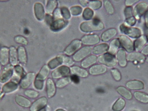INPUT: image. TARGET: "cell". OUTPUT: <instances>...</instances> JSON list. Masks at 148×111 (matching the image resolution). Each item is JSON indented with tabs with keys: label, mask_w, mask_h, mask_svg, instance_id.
<instances>
[{
	"label": "cell",
	"mask_w": 148,
	"mask_h": 111,
	"mask_svg": "<svg viewBox=\"0 0 148 111\" xmlns=\"http://www.w3.org/2000/svg\"><path fill=\"white\" fill-rule=\"evenodd\" d=\"M104 29V25L99 19L96 18L81 24L80 29L83 32H91L101 31Z\"/></svg>",
	"instance_id": "obj_1"
},
{
	"label": "cell",
	"mask_w": 148,
	"mask_h": 111,
	"mask_svg": "<svg viewBox=\"0 0 148 111\" xmlns=\"http://www.w3.org/2000/svg\"><path fill=\"white\" fill-rule=\"evenodd\" d=\"M119 29L121 32L125 34V35L131 38L137 39L142 36L141 30L138 28L127 26L125 23L120 26Z\"/></svg>",
	"instance_id": "obj_2"
},
{
	"label": "cell",
	"mask_w": 148,
	"mask_h": 111,
	"mask_svg": "<svg viewBox=\"0 0 148 111\" xmlns=\"http://www.w3.org/2000/svg\"><path fill=\"white\" fill-rule=\"evenodd\" d=\"M98 61L105 66L113 68L117 65V58L115 56L108 52L100 55L98 57Z\"/></svg>",
	"instance_id": "obj_3"
},
{
	"label": "cell",
	"mask_w": 148,
	"mask_h": 111,
	"mask_svg": "<svg viewBox=\"0 0 148 111\" xmlns=\"http://www.w3.org/2000/svg\"><path fill=\"white\" fill-rule=\"evenodd\" d=\"M92 48L89 46H85L79 50L73 56V59L75 61H80L88 57L92 52Z\"/></svg>",
	"instance_id": "obj_4"
},
{
	"label": "cell",
	"mask_w": 148,
	"mask_h": 111,
	"mask_svg": "<svg viewBox=\"0 0 148 111\" xmlns=\"http://www.w3.org/2000/svg\"><path fill=\"white\" fill-rule=\"evenodd\" d=\"M119 40L121 46L127 52H133L134 51V42L128 37L125 35L119 37Z\"/></svg>",
	"instance_id": "obj_5"
},
{
	"label": "cell",
	"mask_w": 148,
	"mask_h": 111,
	"mask_svg": "<svg viewBox=\"0 0 148 111\" xmlns=\"http://www.w3.org/2000/svg\"><path fill=\"white\" fill-rule=\"evenodd\" d=\"M81 41L78 39L73 40L70 44L66 48L64 53L66 55L71 56L76 53L82 46Z\"/></svg>",
	"instance_id": "obj_6"
},
{
	"label": "cell",
	"mask_w": 148,
	"mask_h": 111,
	"mask_svg": "<svg viewBox=\"0 0 148 111\" xmlns=\"http://www.w3.org/2000/svg\"><path fill=\"white\" fill-rule=\"evenodd\" d=\"M70 68L65 65L59 67L51 73L52 78L59 79L69 75L70 73Z\"/></svg>",
	"instance_id": "obj_7"
},
{
	"label": "cell",
	"mask_w": 148,
	"mask_h": 111,
	"mask_svg": "<svg viewBox=\"0 0 148 111\" xmlns=\"http://www.w3.org/2000/svg\"><path fill=\"white\" fill-rule=\"evenodd\" d=\"M148 9V4L145 2H140L138 3L133 9L134 17L138 19L145 14Z\"/></svg>",
	"instance_id": "obj_8"
},
{
	"label": "cell",
	"mask_w": 148,
	"mask_h": 111,
	"mask_svg": "<svg viewBox=\"0 0 148 111\" xmlns=\"http://www.w3.org/2000/svg\"><path fill=\"white\" fill-rule=\"evenodd\" d=\"M81 41L84 45L93 46L99 43L100 38L97 34H89L83 36Z\"/></svg>",
	"instance_id": "obj_9"
},
{
	"label": "cell",
	"mask_w": 148,
	"mask_h": 111,
	"mask_svg": "<svg viewBox=\"0 0 148 111\" xmlns=\"http://www.w3.org/2000/svg\"><path fill=\"white\" fill-rule=\"evenodd\" d=\"M48 103V100L46 97H42L34 102L32 105L30 111H39L43 109Z\"/></svg>",
	"instance_id": "obj_10"
},
{
	"label": "cell",
	"mask_w": 148,
	"mask_h": 111,
	"mask_svg": "<svg viewBox=\"0 0 148 111\" xmlns=\"http://www.w3.org/2000/svg\"><path fill=\"white\" fill-rule=\"evenodd\" d=\"M68 24V21H67L61 18L54 20L50 26V28L52 31L58 32L64 29Z\"/></svg>",
	"instance_id": "obj_11"
},
{
	"label": "cell",
	"mask_w": 148,
	"mask_h": 111,
	"mask_svg": "<svg viewBox=\"0 0 148 111\" xmlns=\"http://www.w3.org/2000/svg\"><path fill=\"white\" fill-rule=\"evenodd\" d=\"M145 56L141 52H133L127 55V61L136 62L139 63H143L145 60Z\"/></svg>",
	"instance_id": "obj_12"
},
{
	"label": "cell",
	"mask_w": 148,
	"mask_h": 111,
	"mask_svg": "<svg viewBox=\"0 0 148 111\" xmlns=\"http://www.w3.org/2000/svg\"><path fill=\"white\" fill-rule=\"evenodd\" d=\"M35 78V74L34 72H29L22 79L20 85L22 88H28L32 83Z\"/></svg>",
	"instance_id": "obj_13"
},
{
	"label": "cell",
	"mask_w": 148,
	"mask_h": 111,
	"mask_svg": "<svg viewBox=\"0 0 148 111\" xmlns=\"http://www.w3.org/2000/svg\"><path fill=\"white\" fill-rule=\"evenodd\" d=\"M107 70V68L103 65H95L90 67L89 72L90 75L97 76L105 73Z\"/></svg>",
	"instance_id": "obj_14"
},
{
	"label": "cell",
	"mask_w": 148,
	"mask_h": 111,
	"mask_svg": "<svg viewBox=\"0 0 148 111\" xmlns=\"http://www.w3.org/2000/svg\"><path fill=\"white\" fill-rule=\"evenodd\" d=\"M35 15L37 20L41 21L45 17V11L42 4L39 2L35 3L34 7Z\"/></svg>",
	"instance_id": "obj_15"
},
{
	"label": "cell",
	"mask_w": 148,
	"mask_h": 111,
	"mask_svg": "<svg viewBox=\"0 0 148 111\" xmlns=\"http://www.w3.org/2000/svg\"><path fill=\"white\" fill-rule=\"evenodd\" d=\"M117 61L119 66L125 67L127 64V55L124 49H120L117 53Z\"/></svg>",
	"instance_id": "obj_16"
},
{
	"label": "cell",
	"mask_w": 148,
	"mask_h": 111,
	"mask_svg": "<svg viewBox=\"0 0 148 111\" xmlns=\"http://www.w3.org/2000/svg\"><path fill=\"white\" fill-rule=\"evenodd\" d=\"M146 36L142 35L137 38L134 42V50L138 52L142 50L147 42Z\"/></svg>",
	"instance_id": "obj_17"
},
{
	"label": "cell",
	"mask_w": 148,
	"mask_h": 111,
	"mask_svg": "<svg viewBox=\"0 0 148 111\" xmlns=\"http://www.w3.org/2000/svg\"><path fill=\"white\" fill-rule=\"evenodd\" d=\"M126 86L129 89L133 90H142L145 87L143 83L139 80H132L127 82Z\"/></svg>",
	"instance_id": "obj_18"
},
{
	"label": "cell",
	"mask_w": 148,
	"mask_h": 111,
	"mask_svg": "<svg viewBox=\"0 0 148 111\" xmlns=\"http://www.w3.org/2000/svg\"><path fill=\"white\" fill-rule=\"evenodd\" d=\"M117 31L114 28H111L105 31L101 36V38L104 42H107L117 35Z\"/></svg>",
	"instance_id": "obj_19"
},
{
	"label": "cell",
	"mask_w": 148,
	"mask_h": 111,
	"mask_svg": "<svg viewBox=\"0 0 148 111\" xmlns=\"http://www.w3.org/2000/svg\"><path fill=\"white\" fill-rule=\"evenodd\" d=\"M46 89L47 93L49 98H51L55 95L56 86L53 80L51 78H49L47 81Z\"/></svg>",
	"instance_id": "obj_20"
},
{
	"label": "cell",
	"mask_w": 148,
	"mask_h": 111,
	"mask_svg": "<svg viewBox=\"0 0 148 111\" xmlns=\"http://www.w3.org/2000/svg\"><path fill=\"white\" fill-rule=\"evenodd\" d=\"M70 71L73 75H76L83 78L87 77L88 76V72L86 70L77 66L71 67L70 68Z\"/></svg>",
	"instance_id": "obj_21"
},
{
	"label": "cell",
	"mask_w": 148,
	"mask_h": 111,
	"mask_svg": "<svg viewBox=\"0 0 148 111\" xmlns=\"http://www.w3.org/2000/svg\"><path fill=\"white\" fill-rule=\"evenodd\" d=\"M109 49V46L106 43L99 44L92 48V52L95 55H103L106 53Z\"/></svg>",
	"instance_id": "obj_22"
},
{
	"label": "cell",
	"mask_w": 148,
	"mask_h": 111,
	"mask_svg": "<svg viewBox=\"0 0 148 111\" xmlns=\"http://www.w3.org/2000/svg\"><path fill=\"white\" fill-rule=\"evenodd\" d=\"M98 57L95 55H90L84 59L81 62V66L84 68H87L97 62Z\"/></svg>",
	"instance_id": "obj_23"
},
{
	"label": "cell",
	"mask_w": 148,
	"mask_h": 111,
	"mask_svg": "<svg viewBox=\"0 0 148 111\" xmlns=\"http://www.w3.org/2000/svg\"><path fill=\"white\" fill-rule=\"evenodd\" d=\"M50 68L47 65H45L40 70L38 74L36 77V80L43 81L46 79L49 74Z\"/></svg>",
	"instance_id": "obj_24"
},
{
	"label": "cell",
	"mask_w": 148,
	"mask_h": 111,
	"mask_svg": "<svg viewBox=\"0 0 148 111\" xmlns=\"http://www.w3.org/2000/svg\"><path fill=\"white\" fill-rule=\"evenodd\" d=\"M120 43L118 39H114L110 42L109 46L108 53L114 55L117 53L120 46Z\"/></svg>",
	"instance_id": "obj_25"
},
{
	"label": "cell",
	"mask_w": 148,
	"mask_h": 111,
	"mask_svg": "<svg viewBox=\"0 0 148 111\" xmlns=\"http://www.w3.org/2000/svg\"><path fill=\"white\" fill-rule=\"evenodd\" d=\"M63 63V58L61 55H60L50 60L48 63V66L50 69H54L58 67Z\"/></svg>",
	"instance_id": "obj_26"
},
{
	"label": "cell",
	"mask_w": 148,
	"mask_h": 111,
	"mask_svg": "<svg viewBox=\"0 0 148 111\" xmlns=\"http://www.w3.org/2000/svg\"><path fill=\"white\" fill-rule=\"evenodd\" d=\"M9 50L7 48H1L0 51V62L3 65H5L9 61Z\"/></svg>",
	"instance_id": "obj_27"
},
{
	"label": "cell",
	"mask_w": 148,
	"mask_h": 111,
	"mask_svg": "<svg viewBox=\"0 0 148 111\" xmlns=\"http://www.w3.org/2000/svg\"><path fill=\"white\" fill-rule=\"evenodd\" d=\"M15 101L18 105L23 107H29L31 105L30 101L29 99L21 95L16 96Z\"/></svg>",
	"instance_id": "obj_28"
},
{
	"label": "cell",
	"mask_w": 148,
	"mask_h": 111,
	"mask_svg": "<svg viewBox=\"0 0 148 111\" xmlns=\"http://www.w3.org/2000/svg\"><path fill=\"white\" fill-rule=\"evenodd\" d=\"M17 55L18 59L21 63L22 64H26L27 62V56L25 49L23 46L19 47L17 50Z\"/></svg>",
	"instance_id": "obj_29"
},
{
	"label": "cell",
	"mask_w": 148,
	"mask_h": 111,
	"mask_svg": "<svg viewBox=\"0 0 148 111\" xmlns=\"http://www.w3.org/2000/svg\"><path fill=\"white\" fill-rule=\"evenodd\" d=\"M18 88L17 83L13 81L9 82L3 86L2 91L4 93H10L15 91Z\"/></svg>",
	"instance_id": "obj_30"
},
{
	"label": "cell",
	"mask_w": 148,
	"mask_h": 111,
	"mask_svg": "<svg viewBox=\"0 0 148 111\" xmlns=\"http://www.w3.org/2000/svg\"><path fill=\"white\" fill-rule=\"evenodd\" d=\"M117 91L118 93L127 100H131L133 97V95L131 92L124 87L119 86L117 88Z\"/></svg>",
	"instance_id": "obj_31"
},
{
	"label": "cell",
	"mask_w": 148,
	"mask_h": 111,
	"mask_svg": "<svg viewBox=\"0 0 148 111\" xmlns=\"http://www.w3.org/2000/svg\"><path fill=\"white\" fill-rule=\"evenodd\" d=\"M58 6V1L56 0H50L47 1L46 6V11L47 14H51L55 10Z\"/></svg>",
	"instance_id": "obj_32"
},
{
	"label": "cell",
	"mask_w": 148,
	"mask_h": 111,
	"mask_svg": "<svg viewBox=\"0 0 148 111\" xmlns=\"http://www.w3.org/2000/svg\"><path fill=\"white\" fill-rule=\"evenodd\" d=\"M134 97L135 99L144 103H148V95L144 92H135L134 93Z\"/></svg>",
	"instance_id": "obj_33"
},
{
	"label": "cell",
	"mask_w": 148,
	"mask_h": 111,
	"mask_svg": "<svg viewBox=\"0 0 148 111\" xmlns=\"http://www.w3.org/2000/svg\"><path fill=\"white\" fill-rule=\"evenodd\" d=\"M17 51L15 48L11 47L10 48V62L13 65H15L17 64Z\"/></svg>",
	"instance_id": "obj_34"
},
{
	"label": "cell",
	"mask_w": 148,
	"mask_h": 111,
	"mask_svg": "<svg viewBox=\"0 0 148 111\" xmlns=\"http://www.w3.org/2000/svg\"><path fill=\"white\" fill-rule=\"evenodd\" d=\"M125 105V101L123 98H119L113 105L112 110L114 111H121L124 108Z\"/></svg>",
	"instance_id": "obj_35"
},
{
	"label": "cell",
	"mask_w": 148,
	"mask_h": 111,
	"mask_svg": "<svg viewBox=\"0 0 148 111\" xmlns=\"http://www.w3.org/2000/svg\"><path fill=\"white\" fill-rule=\"evenodd\" d=\"M71 82V77H66L60 79L56 82V86L58 88H63L64 87L66 86Z\"/></svg>",
	"instance_id": "obj_36"
},
{
	"label": "cell",
	"mask_w": 148,
	"mask_h": 111,
	"mask_svg": "<svg viewBox=\"0 0 148 111\" xmlns=\"http://www.w3.org/2000/svg\"><path fill=\"white\" fill-rule=\"evenodd\" d=\"M94 12L89 8H86L83 12V17L84 20L90 21L93 18Z\"/></svg>",
	"instance_id": "obj_37"
},
{
	"label": "cell",
	"mask_w": 148,
	"mask_h": 111,
	"mask_svg": "<svg viewBox=\"0 0 148 111\" xmlns=\"http://www.w3.org/2000/svg\"><path fill=\"white\" fill-rule=\"evenodd\" d=\"M12 73H13V71L12 69H9L8 70L6 71L1 76L0 82L3 83L9 81L12 76Z\"/></svg>",
	"instance_id": "obj_38"
},
{
	"label": "cell",
	"mask_w": 148,
	"mask_h": 111,
	"mask_svg": "<svg viewBox=\"0 0 148 111\" xmlns=\"http://www.w3.org/2000/svg\"><path fill=\"white\" fill-rule=\"evenodd\" d=\"M104 6L107 13L109 14H113L114 12V9L112 3L108 0L104 1Z\"/></svg>",
	"instance_id": "obj_39"
},
{
	"label": "cell",
	"mask_w": 148,
	"mask_h": 111,
	"mask_svg": "<svg viewBox=\"0 0 148 111\" xmlns=\"http://www.w3.org/2000/svg\"><path fill=\"white\" fill-rule=\"evenodd\" d=\"M88 4L91 10H98L102 6V2L101 1H89Z\"/></svg>",
	"instance_id": "obj_40"
},
{
	"label": "cell",
	"mask_w": 148,
	"mask_h": 111,
	"mask_svg": "<svg viewBox=\"0 0 148 111\" xmlns=\"http://www.w3.org/2000/svg\"><path fill=\"white\" fill-rule=\"evenodd\" d=\"M63 58V64L66 66H71L75 64L73 59L71 58L67 55H61Z\"/></svg>",
	"instance_id": "obj_41"
},
{
	"label": "cell",
	"mask_w": 148,
	"mask_h": 111,
	"mask_svg": "<svg viewBox=\"0 0 148 111\" xmlns=\"http://www.w3.org/2000/svg\"><path fill=\"white\" fill-rule=\"evenodd\" d=\"M70 12L71 14L75 16H79L82 13L83 9L80 6H74L70 8Z\"/></svg>",
	"instance_id": "obj_42"
},
{
	"label": "cell",
	"mask_w": 148,
	"mask_h": 111,
	"mask_svg": "<svg viewBox=\"0 0 148 111\" xmlns=\"http://www.w3.org/2000/svg\"><path fill=\"white\" fill-rule=\"evenodd\" d=\"M60 11H61V15L62 17L65 19L66 20H68L70 19L71 17L70 11L66 7H62L60 8Z\"/></svg>",
	"instance_id": "obj_43"
},
{
	"label": "cell",
	"mask_w": 148,
	"mask_h": 111,
	"mask_svg": "<svg viewBox=\"0 0 148 111\" xmlns=\"http://www.w3.org/2000/svg\"><path fill=\"white\" fill-rule=\"evenodd\" d=\"M124 14L125 19L130 18L133 15V9L132 6H126L124 10Z\"/></svg>",
	"instance_id": "obj_44"
},
{
	"label": "cell",
	"mask_w": 148,
	"mask_h": 111,
	"mask_svg": "<svg viewBox=\"0 0 148 111\" xmlns=\"http://www.w3.org/2000/svg\"><path fill=\"white\" fill-rule=\"evenodd\" d=\"M25 94L26 96L32 98H36L39 95V92L36 91L35 90H31V89L26 90L25 92Z\"/></svg>",
	"instance_id": "obj_45"
},
{
	"label": "cell",
	"mask_w": 148,
	"mask_h": 111,
	"mask_svg": "<svg viewBox=\"0 0 148 111\" xmlns=\"http://www.w3.org/2000/svg\"><path fill=\"white\" fill-rule=\"evenodd\" d=\"M111 73L113 78L116 81H120L121 79V74L118 69L113 68L111 70Z\"/></svg>",
	"instance_id": "obj_46"
},
{
	"label": "cell",
	"mask_w": 148,
	"mask_h": 111,
	"mask_svg": "<svg viewBox=\"0 0 148 111\" xmlns=\"http://www.w3.org/2000/svg\"><path fill=\"white\" fill-rule=\"evenodd\" d=\"M136 21H137V19L134 17L133 16L125 19V24L130 26L133 27L135 25Z\"/></svg>",
	"instance_id": "obj_47"
},
{
	"label": "cell",
	"mask_w": 148,
	"mask_h": 111,
	"mask_svg": "<svg viewBox=\"0 0 148 111\" xmlns=\"http://www.w3.org/2000/svg\"><path fill=\"white\" fill-rule=\"evenodd\" d=\"M14 40L16 42L19 43V44H22V45H27L28 43V41L25 38L23 37L20 36L16 37H15Z\"/></svg>",
	"instance_id": "obj_48"
},
{
	"label": "cell",
	"mask_w": 148,
	"mask_h": 111,
	"mask_svg": "<svg viewBox=\"0 0 148 111\" xmlns=\"http://www.w3.org/2000/svg\"><path fill=\"white\" fill-rule=\"evenodd\" d=\"M34 87L36 89L38 90H42L44 87V81H40V80H36L34 81Z\"/></svg>",
	"instance_id": "obj_49"
},
{
	"label": "cell",
	"mask_w": 148,
	"mask_h": 111,
	"mask_svg": "<svg viewBox=\"0 0 148 111\" xmlns=\"http://www.w3.org/2000/svg\"><path fill=\"white\" fill-rule=\"evenodd\" d=\"M45 21L46 23L49 26H50L52 24V22L54 21V19L52 16L51 15L49 14H47L45 16Z\"/></svg>",
	"instance_id": "obj_50"
},
{
	"label": "cell",
	"mask_w": 148,
	"mask_h": 111,
	"mask_svg": "<svg viewBox=\"0 0 148 111\" xmlns=\"http://www.w3.org/2000/svg\"><path fill=\"white\" fill-rule=\"evenodd\" d=\"M53 17L54 20L62 18V16L61 15V11H60V9L57 8L54 11V12H53Z\"/></svg>",
	"instance_id": "obj_51"
},
{
	"label": "cell",
	"mask_w": 148,
	"mask_h": 111,
	"mask_svg": "<svg viewBox=\"0 0 148 111\" xmlns=\"http://www.w3.org/2000/svg\"><path fill=\"white\" fill-rule=\"evenodd\" d=\"M15 70L17 73V75L20 77H21L24 72V70L19 65H17L15 67Z\"/></svg>",
	"instance_id": "obj_52"
},
{
	"label": "cell",
	"mask_w": 148,
	"mask_h": 111,
	"mask_svg": "<svg viewBox=\"0 0 148 111\" xmlns=\"http://www.w3.org/2000/svg\"><path fill=\"white\" fill-rule=\"evenodd\" d=\"M138 1V0H126L125 1V5L126 6H132Z\"/></svg>",
	"instance_id": "obj_53"
},
{
	"label": "cell",
	"mask_w": 148,
	"mask_h": 111,
	"mask_svg": "<svg viewBox=\"0 0 148 111\" xmlns=\"http://www.w3.org/2000/svg\"><path fill=\"white\" fill-rule=\"evenodd\" d=\"M71 81H73L74 83H78L79 81V80L78 76H76V75H72L71 77Z\"/></svg>",
	"instance_id": "obj_54"
},
{
	"label": "cell",
	"mask_w": 148,
	"mask_h": 111,
	"mask_svg": "<svg viewBox=\"0 0 148 111\" xmlns=\"http://www.w3.org/2000/svg\"><path fill=\"white\" fill-rule=\"evenodd\" d=\"M141 53L143 54L144 56L148 55V44L145 46L144 47L143 50H142Z\"/></svg>",
	"instance_id": "obj_55"
},
{
	"label": "cell",
	"mask_w": 148,
	"mask_h": 111,
	"mask_svg": "<svg viewBox=\"0 0 148 111\" xmlns=\"http://www.w3.org/2000/svg\"><path fill=\"white\" fill-rule=\"evenodd\" d=\"M144 19L145 27L148 29V10L145 13Z\"/></svg>",
	"instance_id": "obj_56"
},
{
	"label": "cell",
	"mask_w": 148,
	"mask_h": 111,
	"mask_svg": "<svg viewBox=\"0 0 148 111\" xmlns=\"http://www.w3.org/2000/svg\"><path fill=\"white\" fill-rule=\"evenodd\" d=\"M79 2L80 4L84 7L86 6L89 3L88 1H86V0H80L79 1Z\"/></svg>",
	"instance_id": "obj_57"
},
{
	"label": "cell",
	"mask_w": 148,
	"mask_h": 111,
	"mask_svg": "<svg viewBox=\"0 0 148 111\" xmlns=\"http://www.w3.org/2000/svg\"><path fill=\"white\" fill-rule=\"evenodd\" d=\"M56 111H66L62 109H58L56 110Z\"/></svg>",
	"instance_id": "obj_58"
},
{
	"label": "cell",
	"mask_w": 148,
	"mask_h": 111,
	"mask_svg": "<svg viewBox=\"0 0 148 111\" xmlns=\"http://www.w3.org/2000/svg\"><path fill=\"white\" fill-rule=\"evenodd\" d=\"M145 61H146V62L148 64V56L147 57V58L145 59Z\"/></svg>",
	"instance_id": "obj_59"
},
{
	"label": "cell",
	"mask_w": 148,
	"mask_h": 111,
	"mask_svg": "<svg viewBox=\"0 0 148 111\" xmlns=\"http://www.w3.org/2000/svg\"><path fill=\"white\" fill-rule=\"evenodd\" d=\"M39 111H46V109L45 108H43V109H41Z\"/></svg>",
	"instance_id": "obj_60"
},
{
	"label": "cell",
	"mask_w": 148,
	"mask_h": 111,
	"mask_svg": "<svg viewBox=\"0 0 148 111\" xmlns=\"http://www.w3.org/2000/svg\"><path fill=\"white\" fill-rule=\"evenodd\" d=\"M146 39H147V41H148V34H147V36H146Z\"/></svg>",
	"instance_id": "obj_61"
},
{
	"label": "cell",
	"mask_w": 148,
	"mask_h": 111,
	"mask_svg": "<svg viewBox=\"0 0 148 111\" xmlns=\"http://www.w3.org/2000/svg\"><path fill=\"white\" fill-rule=\"evenodd\" d=\"M1 65H0V72H1Z\"/></svg>",
	"instance_id": "obj_62"
},
{
	"label": "cell",
	"mask_w": 148,
	"mask_h": 111,
	"mask_svg": "<svg viewBox=\"0 0 148 111\" xmlns=\"http://www.w3.org/2000/svg\"></svg>",
	"instance_id": "obj_63"
}]
</instances>
